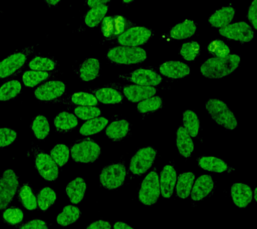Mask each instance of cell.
Masks as SVG:
<instances>
[{"label": "cell", "mask_w": 257, "mask_h": 229, "mask_svg": "<svg viewBox=\"0 0 257 229\" xmlns=\"http://www.w3.org/2000/svg\"><path fill=\"white\" fill-rule=\"evenodd\" d=\"M240 56L229 54L222 58H210L207 59L200 67L202 75L208 78H221L232 73L240 64Z\"/></svg>", "instance_id": "cell-1"}, {"label": "cell", "mask_w": 257, "mask_h": 229, "mask_svg": "<svg viewBox=\"0 0 257 229\" xmlns=\"http://www.w3.org/2000/svg\"><path fill=\"white\" fill-rule=\"evenodd\" d=\"M206 110L211 118L219 126L233 130L237 128L238 122L230 108L224 102L218 98H210L206 103Z\"/></svg>", "instance_id": "cell-2"}, {"label": "cell", "mask_w": 257, "mask_h": 229, "mask_svg": "<svg viewBox=\"0 0 257 229\" xmlns=\"http://www.w3.org/2000/svg\"><path fill=\"white\" fill-rule=\"evenodd\" d=\"M106 58L112 63L134 64L144 62L147 58L146 50L140 47L120 46L110 48Z\"/></svg>", "instance_id": "cell-3"}, {"label": "cell", "mask_w": 257, "mask_h": 229, "mask_svg": "<svg viewBox=\"0 0 257 229\" xmlns=\"http://www.w3.org/2000/svg\"><path fill=\"white\" fill-rule=\"evenodd\" d=\"M160 195V178L156 170H152L143 180L140 192L139 200L143 204L152 206L156 204Z\"/></svg>", "instance_id": "cell-4"}, {"label": "cell", "mask_w": 257, "mask_h": 229, "mask_svg": "<svg viewBox=\"0 0 257 229\" xmlns=\"http://www.w3.org/2000/svg\"><path fill=\"white\" fill-rule=\"evenodd\" d=\"M101 153L100 146L94 141L85 140L74 144L70 150L72 160L78 163L89 164L95 162Z\"/></svg>", "instance_id": "cell-5"}, {"label": "cell", "mask_w": 257, "mask_h": 229, "mask_svg": "<svg viewBox=\"0 0 257 229\" xmlns=\"http://www.w3.org/2000/svg\"><path fill=\"white\" fill-rule=\"evenodd\" d=\"M125 178V166L122 163H116L102 169L100 174V183L107 190H114L123 185Z\"/></svg>", "instance_id": "cell-6"}, {"label": "cell", "mask_w": 257, "mask_h": 229, "mask_svg": "<svg viewBox=\"0 0 257 229\" xmlns=\"http://www.w3.org/2000/svg\"><path fill=\"white\" fill-rule=\"evenodd\" d=\"M19 180L15 172L7 170L0 178V210H4L11 203L17 192Z\"/></svg>", "instance_id": "cell-7"}, {"label": "cell", "mask_w": 257, "mask_h": 229, "mask_svg": "<svg viewBox=\"0 0 257 229\" xmlns=\"http://www.w3.org/2000/svg\"><path fill=\"white\" fill-rule=\"evenodd\" d=\"M156 156V150L153 147L148 146L140 149L130 161L131 172L137 176L145 174L152 166Z\"/></svg>", "instance_id": "cell-8"}, {"label": "cell", "mask_w": 257, "mask_h": 229, "mask_svg": "<svg viewBox=\"0 0 257 229\" xmlns=\"http://www.w3.org/2000/svg\"><path fill=\"white\" fill-rule=\"evenodd\" d=\"M134 26L132 22L123 16H108L102 20L101 32L106 40H111L118 38L124 31Z\"/></svg>", "instance_id": "cell-9"}, {"label": "cell", "mask_w": 257, "mask_h": 229, "mask_svg": "<svg viewBox=\"0 0 257 229\" xmlns=\"http://www.w3.org/2000/svg\"><path fill=\"white\" fill-rule=\"evenodd\" d=\"M34 52L33 47H28L15 52L0 62V78L13 75L25 64L28 56Z\"/></svg>", "instance_id": "cell-10"}, {"label": "cell", "mask_w": 257, "mask_h": 229, "mask_svg": "<svg viewBox=\"0 0 257 229\" xmlns=\"http://www.w3.org/2000/svg\"><path fill=\"white\" fill-rule=\"evenodd\" d=\"M35 166L40 176L44 180L52 182L56 180L58 176V165L54 162L51 156L40 150L35 151Z\"/></svg>", "instance_id": "cell-11"}, {"label": "cell", "mask_w": 257, "mask_h": 229, "mask_svg": "<svg viewBox=\"0 0 257 229\" xmlns=\"http://www.w3.org/2000/svg\"><path fill=\"white\" fill-rule=\"evenodd\" d=\"M219 33L227 39L241 42H248L254 38V32L248 24L244 22L230 24L220 28Z\"/></svg>", "instance_id": "cell-12"}, {"label": "cell", "mask_w": 257, "mask_h": 229, "mask_svg": "<svg viewBox=\"0 0 257 229\" xmlns=\"http://www.w3.org/2000/svg\"><path fill=\"white\" fill-rule=\"evenodd\" d=\"M152 32L145 27H132L117 38L118 43L122 46L138 47L149 41L152 37Z\"/></svg>", "instance_id": "cell-13"}, {"label": "cell", "mask_w": 257, "mask_h": 229, "mask_svg": "<svg viewBox=\"0 0 257 229\" xmlns=\"http://www.w3.org/2000/svg\"><path fill=\"white\" fill-rule=\"evenodd\" d=\"M120 78L139 85L156 86L162 81V76L150 69L140 68L130 74L120 75Z\"/></svg>", "instance_id": "cell-14"}, {"label": "cell", "mask_w": 257, "mask_h": 229, "mask_svg": "<svg viewBox=\"0 0 257 229\" xmlns=\"http://www.w3.org/2000/svg\"><path fill=\"white\" fill-rule=\"evenodd\" d=\"M66 91V85L59 80L48 81L38 86L34 91V95L42 101H54L61 97Z\"/></svg>", "instance_id": "cell-15"}, {"label": "cell", "mask_w": 257, "mask_h": 229, "mask_svg": "<svg viewBox=\"0 0 257 229\" xmlns=\"http://www.w3.org/2000/svg\"><path fill=\"white\" fill-rule=\"evenodd\" d=\"M124 96L130 101L137 102L146 98L152 97L156 94L157 90L154 86L139 85V84H126L122 86Z\"/></svg>", "instance_id": "cell-16"}, {"label": "cell", "mask_w": 257, "mask_h": 229, "mask_svg": "<svg viewBox=\"0 0 257 229\" xmlns=\"http://www.w3.org/2000/svg\"><path fill=\"white\" fill-rule=\"evenodd\" d=\"M177 181V172L171 165H166L160 174V192L164 198H170L174 193Z\"/></svg>", "instance_id": "cell-17"}, {"label": "cell", "mask_w": 257, "mask_h": 229, "mask_svg": "<svg viewBox=\"0 0 257 229\" xmlns=\"http://www.w3.org/2000/svg\"><path fill=\"white\" fill-rule=\"evenodd\" d=\"M214 182L210 175H202L193 185L191 190V198L194 201H200L208 196L212 192Z\"/></svg>", "instance_id": "cell-18"}, {"label": "cell", "mask_w": 257, "mask_h": 229, "mask_svg": "<svg viewBox=\"0 0 257 229\" xmlns=\"http://www.w3.org/2000/svg\"><path fill=\"white\" fill-rule=\"evenodd\" d=\"M230 194L233 202L238 208H246L252 202V191L248 185L235 183L231 187Z\"/></svg>", "instance_id": "cell-19"}, {"label": "cell", "mask_w": 257, "mask_h": 229, "mask_svg": "<svg viewBox=\"0 0 257 229\" xmlns=\"http://www.w3.org/2000/svg\"><path fill=\"white\" fill-rule=\"evenodd\" d=\"M52 102H62L67 105L96 106L98 101L90 92H76L66 98H58Z\"/></svg>", "instance_id": "cell-20"}, {"label": "cell", "mask_w": 257, "mask_h": 229, "mask_svg": "<svg viewBox=\"0 0 257 229\" xmlns=\"http://www.w3.org/2000/svg\"><path fill=\"white\" fill-rule=\"evenodd\" d=\"M162 75L170 78H182L189 75L190 68L188 64L180 61H168L163 63L160 67Z\"/></svg>", "instance_id": "cell-21"}, {"label": "cell", "mask_w": 257, "mask_h": 229, "mask_svg": "<svg viewBox=\"0 0 257 229\" xmlns=\"http://www.w3.org/2000/svg\"><path fill=\"white\" fill-rule=\"evenodd\" d=\"M100 71V62L94 58L84 60L76 70L78 77L83 81H90L98 77Z\"/></svg>", "instance_id": "cell-22"}, {"label": "cell", "mask_w": 257, "mask_h": 229, "mask_svg": "<svg viewBox=\"0 0 257 229\" xmlns=\"http://www.w3.org/2000/svg\"><path fill=\"white\" fill-rule=\"evenodd\" d=\"M93 94L98 101L105 104L119 103L123 100V96L118 90L111 87L96 88L87 90Z\"/></svg>", "instance_id": "cell-23"}, {"label": "cell", "mask_w": 257, "mask_h": 229, "mask_svg": "<svg viewBox=\"0 0 257 229\" xmlns=\"http://www.w3.org/2000/svg\"><path fill=\"white\" fill-rule=\"evenodd\" d=\"M176 146L180 154L185 158H190L194 150V144L192 137L180 126L176 133Z\"/></svg>", "instance_id": "cell-24"}, {"label": "cell", "mask_w": 257, "mask_h": 229, "mask_svg": "<svg viewBox=\"0 0 257 229\" xmlns=\"http://www.w3.org/2000/svg\"><path fill=\"white\" fill-rule=\"evenodd\" d=\"M86 190V184L84 179L76 178L74 179L70 183H68L66 187V192L70 202L72 204H77L84 198Z\"/></svg>", "instance_id": "cell-25"}, {"label": "cell", "mask_w": 257, "mask_h": 229, "mask_svg": "<svg viewBox=\"0 0 257 229\" xmlns=\"http://www.w3.org/2000/svg\"><path fill=\"white\" fill-rule=\"evenodd\" d=\"M234 8L232 6H226L217 10L209 18L210 25L215 28H222L228 25L234 18Z\"/></svg>", "instance_id": "cell-26"}, {"label": "cell", "mask_w": 257, "mask_h": 229, "mask_svg": "<svg viewBox=\"0 0 257 229\" xmlns=\"http://www.w3.org/2000/svg\"><path fill=\"white\" fill-rule=\"evenodd\" d=\"M78 124L75 114L66 111L59 112L54 120V127L59 133L69 132L75 129Z\"/></svg>", "instance_id": "cell-27"}, {"label": "cell", "mask_w": 257, "mask_h": 229, "mask_svg": "<svg viewBox=\"0 0 257 229\" xmlns=\"http://www.w3.org/2000/svg\"><path fill=\"white\" fill-rule=\"evenodd\" d=\"M196 24L193 20H186L176 24L170 30V37L175 40L186 39L194 35Z\"/></svg>", "instance_id": "cell-28"}, {"label": "cell", "mask_w": 257, "mask_h": 229, "mask_svg": "<svg viewBox=\"0 0 257 229\" xmlns=\"http://www.w3.org/2000/svg\"><path fill=\"white\" fill-rule=\"evenodd\" d=\"M130 130V123L126 120L114 121L106 129V136L110 140L120 141L125 138Z\"/></svg>", "instance_id": "cell-29"}, {"label": "cell", "mask_w": 257, "mask_h": 229, "mask_svg": "<svg viewBox=\"0 0 257 229\" xmlns=\"http://www.w3.org/2000/svg\"><path fill=\"white\" fill-rule=\"evenodd\" d=\"M198 164L203 170L215 173H222L228 166L222 159L214 156H202L198 159Z\"/></svg>", "instance_id": "cell-30"}, {"label": "cell", "mask_w": 257, "mask_h": 229, "mask_svg": "<svg viewBox=\"0 0 257 229\" xmlns=\"http://www.w3.org/2000/svg\"><path fill=\"white\" fill-rule=\"evenodd\" d=\"M195 180V174L193 172H184L178 176L176 181V194L179 198L186 199L190 196Z\"/></svg>", "instance_id": "cell-31"}, {"label": "cell", "mask_w": 257, "mask_h": 229, "mask_svg": "<svg viewBox=\"0 0 257 229\" xmlns=\"http://www.w3.org/2000/svg\"><path fill=\"white\" fill-rule=\"evenodd\" d=\"M108 123L107 119L102 118V117L91 119L82 125L81 128H80L79 133L84 136L98 134L105 128Z\"/></svg>", "instance_id": "cell-32"}, {"label": "cell", "mask_w": 257, "mask_h": 229, "mask_svg": "<svg viewBox=\"0 0 257 229\" xmlns=\"http://www.w3.org/2000/svg\"><path fill=\"white\" fill-rule=\"evenodd\" d=\"M54 75L53 72L40 71L30 70L24 72L22 80L24 85L28 87H34L38 84L49 79Z\"/></svg>", "instance_id": "cell-33"}, {"label": "cell", "mask_w": 257, "mask_h": 229, "mask_svg": "<svg viewBox=\"0 0 257 229\" xmlns=\"http://www.w3.org/2000/svg\"><path fill=\"white\" fill-rule=\"evenodd\" d=\"M80 214L81 213L78 207L68 205L64 207L62 212L58 215L56 221L60 226H68L76 222L80 218Z\"/></svg>", "instance_id": "cell-34"}, {"label": "cell", "mask_w": 257, "mask_h": 229, "mask_svg": "<svg viewBox=\"0 0 257 229\" xmlns=\"http://www.w3.org/2000/svg\"><path fill=\"white\" fill-rule=\"evenodd\" d=\"M18 199L22 206L28 210H34L37 208V198L34 194L30 185L24 184L18 192Z\"/></svg>", "instance_id": "cell-35"}, {"label": "cell", "mask_w": 257, "mask_h": 229, "mask_svg": "<svg viewBox=\"0 0 257 229\" xmlns=\"http://www.w3.org/2000/svg\"><path fill=\"white\" fill-rule=\"evenodd\" d=\"M183 127L192 138H196L200 130V120L196 112L187 110L183 114Z\"/></svg>", "instance_id": "cell-36"}, {"label": "cell", "mask_w": 257, "mask_h": 229, "mask_svg": "<svg viewBox=\"0 0 257 229\" xmlns=\"http://www.w3.org/2000/svg\"><path fill=\"white\" fill-rule=\"evenodd\" d=\"M108 7L105 5L94 6L86 14L84 22L88 27L93 28L97 26L104 19V16L107 13Z\"/></svg>", "instance_id": "cell-37"}, {"label": "cell", "mask_w": 257, "mask_h": 229, "mask_svg": "<svg viewBox=\"0 0 257 229\" xmlns=\"http://www.w3.org/2000/svg\"><path fill=\"white\" fill-rule=\"evenodd\" d=\"M56 198L57 196H56L55 191L53 189L50 187L42 188L38 192L37 196L38 207L40 210L45 212L54 204Z\"/></svg>", "instance_id": "cell-38"}, {"label": "cell", "mask_w": 257, "mask_h": 229, "mask_svg": "<svg viewBox=\"0 0 257 229\" xmlns=\"http://www.w3.org/2000/svg\"><path fill=\"white\" fill-rule=\"evenodd\" d=\"M32 131L38 140H44L50 134V124L47 118L44 116H38L32 124Z\"/></svg>", "instance_id": "cell-39"}, {"label": "cell", "mask_w": 257, "mask_h": 229, "mask_svg": "<svg viewBox=\"0 0 257 229\" xmlns=\"http://www.w3.org/2000/svg\"><path fill=\"white\" fill-rule=\"evenodd\" d=\"M58 63L53 58L36 56L32 58L28 66L30 69L40 71H54L57 67Z\"/></svg>", "instance_id": "cell-40"}, {"label": "cell", "mask_w": 257, "mask_h": 229, "mask_svg": "<svg viewBox=\"0 0 257 229\" xmlns=\"http://www.w3.org/2000/svg\"><path fill=\"white\" fill-rule=\"evenodd\" d=\"M22 86L17 80H12L4 83L0 87V101L12 99L20 93Z\"/></svg>", "instance_id": "cell-41"}, {"label": "cell", "mask_w": 257, "mask_h": 229, "mask_svg": "<svg viewBox=\"0 0 257 229\" xmlns=\"http://www.w3.org/2000/svg\"><path fill=\"white\" fill-rule=\"evenodd\" d=\"M50 156L53 159L58 167L64 166L67 164L70 157V150L68 146L64 144H58L50 151Z\"/></svg>", "instance_id": "cell-42"}, {"label": "cell", "mask_w": 257, "mask_h": 229, "mask_svg": "<svg viewBox=\"0 0 257 229\" xmlns=\"http://www.w3.org/2000/svg\"><path fill=\"white\" fill-rule=\"evenodd\" d=\"M180 55L187 61H194L200 53V46L198 42H186L181 46Z\"/></svg>", "instance_id": "cell-43"}, {"label": "cell", "mask_w": 257, "mask_h": 229, "mask_svg": "<svg viewBox=\"0 0 257 229\" xmlns=\"http://www.w3.org/2000/svg\"><path fill=\"white\" fill-rule=\"evenodd\" d=\"M162 98L160 96H153L139 102L138 110L141 113H148L160 109L162 108Z\"/></svg>", "instance_id": "cell-44"}, {"label": "cell", "mask_w": 257, "mask_h": 229, "mask_svg": "<svg viewBox=\"0 0 257 229\" xmlns=\"http://www.w3.org/2000/svg\"><path fill=\"white\" fill-rule=\"evenodd\" d=\"M209 53L216 58L225 57L230 54V50L224 42L215 40L211 42L208 46Z\"/></svg>", "instance_id": "cell-45"}, {"label": "cell", "mask_w": 257, "mask_h": 229, "mask_svg": "<svg viewBox=\"0 0 257 229\" xmlns=\"http://www.w3.org/2000/svg\"><path fill=\"white\" fill-rule=\"evenodd\" d=\"M76 117L82 120H89L98 118L101 114L100 108L96 106H78L74 108Z\"/></svg>", "instance_id": "cell-46"}, {"label": "cell", "mask_w": 257, "mask_h": 229, "mask_svg": "<svg viewBox=\"0 0 257 229\" xmlns=\"http://www.w3.org/2000/svg\"><path fill=\"white\" fill-rule=\"evenodd\" d=\"M4 222L10 225L20 224L24 218L23 212L18 207L12 206L6 209L2 216Z\"/></svg>", "instance_id": "cell-47"}, {"label": "cell", "mask_w": 257, "mask_h": 229, "mask_svg": "<svg viewBox=\"0 0 257 229\" xmlns=\"http://www.w3.org/2000/svg\"><path fill=\"white\" fill-rule=\"evenodd\" d=\"M17 136V133L12 129H0V148L11 145L15 142Z\"/></svg>", "instance_id": "cell-48"}, {"label": "cell", "mask_w": 257, "mask_h": 229, "mask_svg": "<svg viewBox=\"0 0 257 229\" xmlns=\"http://www.w3.org/2000/svg\"><path fill=\"white\" fill-rule=\"evenodd\" d=\"M18 229H48V227L45 221L35 219L24 223Z\"/></svg>", "instance_id": "cell-49"}, {"label": "cell", "mask_w": 257, "mask_h": 229, "mask_svg": "<svg viewBox=\"0 0 257 229\" xmlns=\"http://www.w3.org/2000/svg\"><path fill=\"white\" fill-rule=\"evenodd\" d=\"M257 1L254 0L251 4L248 12V19L254 29L257 28Z\"/></svg>", "instance_id": "cell-50"}, {"label": "cell", "mask_w": 257, "mask_h": 229, "mask_svg": "<svg viewBox=\"0 0 257 229\" xmlns=\"http://www.w3.org/2000/svg\"><path fill=\"white\" fill-rule=\"evenodd\" d=\"M111 226L108 221L99 220L92 222L86 229H110Z\"/></svg>", "instance_id": "cell-51"}, {"label": "cell", "mask_w": 257, "mask_h": 229, "mask_svg": "<svg viewBox=\"0 0 257 229\" xmlns=\"http://www.w3.org/2000/svg\"><path fill=\"white\" fill-rule=\"evenodd\" d=\"M110 0H87V4L90 7H94V6L104 5V4L107 3Z\"/></svg>", "instance_id": "cell-52"}, {"label": "cell", "mask_w": 257, "mask_h": 229, "mask_svg": "<svg viewBox=\"0 0 257 229\" xmlns=\"http://www.w3.org/2000/svg\"><path fill=\"white\" fill-rule=\"evenodd\" d=\"M114 229H134L130 225L122 222H117L114 224Z\"/></svg>", "instance_id": "cell-53"}, {"label": "cell", "mask_w": 257, "mask_h": 229, "mask_svg": "<svg viewBox=\"0 0 257 229\" xmlns=\"http://www.w3.org/2000/svg\"><path fill=\"white\" fill-rule=\"evenodd\" d=\"M46 3L49 6H54L57 5L60 2V0H45Z\"/></svg>", "instance_id": "cell-54"}, {"label": "cell", "mask_w": 257, "mask_h": 229, "mask_svg": "<svg viewBox=\"0 0 257 229\" xmlns=\"http://www.w3.org/2000/svg\"><path fill=\"white\" fill-rule=\"evenodd\" d=\"M134 1V0H122V2H123L124 4H130Z\"/></svg>", "instance_id": "cell-55"}, {"label": "cell", "mask_w": 257, "mask_h": 229, "mask_svg": "<svg viewBox=\"0 0 257 229\" xmlns=\"http://www.w3.org/2000/svg\"><path fill=\"white\" fill-rule=\"evenodd\" d=\"M254 199H255V201H256V200H257V198H256V188H255V190H254Z\"/></svg>", "instance_id": "cell-56"}]
</instances>
